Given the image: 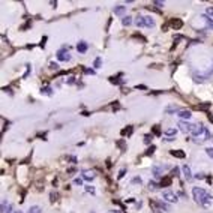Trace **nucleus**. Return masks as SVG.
Returning <instances> with one entry per match:
<instances>
[{
  "instance_id": "obj_1",
  "label": "nucleus",
  "mask_w": 213,
  "mask_h": 213,
  "mask_svg": "<svg viewBox=\"0 0 213 213\" xmlns=\"http://www.w3.org/2000/svg\"><path fill=\"white\" fill-rule=\"evenodd\" d=\"M192 195H194L195 201L203 206V207H209V204L212 203V194H209L207 191H204L203 188H194L192 189Z\"/></svg>"
},
{
  "instance_id": "obj_2",
  "label": "nucleus",
  "mask_w": 213,
  "mask_h": 213,
  "mask_svg": "<svg viewBox=\"0 0 213 213\" xmlns=\"http://www.w3.org/2000/svg\"><path fill=\"white\" fill-rule=\"evenodd\" d=\"M135 24H137V27H149V29H153V27H155V20H153L152 17H141V15H140L135 20Z\"/></svg>"
},
{
  "instance_id": "obj_3",
  "label": "nucleus",
  "mask_w": 213,
  "mask_h": 213,
  "mask_svg": "<svg viewBox=\"0 0 213 213\" xmlns=\"http://www.w3.org/2000/svg\"><path fill=\"white\" fill-rule=\"evenodd\" d=\"M210 138H212L210 131H209V129H206V131H204L200 137H195V138H194V141H195V143H198V144H201V143L207 141V140H210Z\"/></svg>"
},
{
  "instance_id": "obj_4",
  "label": "nucleus",
  "mask_w": 213,
  "mask_h": 213,
  "mask_svg": "<svg viewBox=\"0 0 213 213\" xmlns=\"http://www.w3.org/2000/svg\"><path fill=\"white\" fill-rule=\"evenodd\" d=\"M162 198L165 200V201H168V203H177V195L176 194H173L171 191H165L162 192Z\"/></svg>"
},
{
  "instance_id": "obj_5",
  "label": "nucleus",
  "mask_w": 213,
  "mask_h": 213,
  "mask_svg": "<svg viewBox=\"0 0 213 213\" xmlns=\"http://www.w3.org/2000/svg\"><path fill=\"white\" fill-rule=\"evenodd\" d=\"M179 129H180L183 134H189V132H192V125L185 122V120H180L179 122Z\"/></svg>"
},
{
  "instance_id": "obj_6",
  "label": "nucleus",
  "mask_w": 213,
  "mask_h": 213,
  "mask_svg": "<svg viewBox=\"0 0 213 213\" xmlns=\"http://www.w3.org/2000/svg\"><path fill=\"white\" fill-rule=\"evenodd\" d=\"M57 59L60 62H69L71 60V54L66 50H60V51H57Z\"/></svg>"
},
{
  "instance_id": "obj_7",
  "label": "nucleus",
  "mask_w": 213,
  "mask_h": 213,
  "mask_svg": "<svg viewBox=\"0 0 213 213\" xmlns=\"http://www.w3.org/2000/svg\"><path fill=\"white\" fill-rule=\"evenodd\" d=\"M204 131H206V128L203 125H192V132H191V134L194 137H200Z\"/></svg>"
},
{
  "instance_id": "obj_8",
  "label": "nucleus",
  "mask_w": 213,
  "mask_h": 213,
  "mask_svg": "<svg viewBox=\"0 0 213 213\" xmlns=\"http://www.w3.org/2000/svg\"><path fill=\"white\" fill-rule=\"evenodd\" d=\"M167 168H168L167 165H155L152 171H153V174H155V177L159 179V177L162 176V171H164V170H167Z\"/></svg>"
},
{
  "instance_id": "obj_9",
  "label": "nucleus",
  "mask_w": 213,
  "mask_h": 213,
  "mask_svg": "<svg viewBox=\"0 0 213 213\" xmlns=\"http://www.w3.org/2000/svg\"><path fill=\"white\" fill-rule=\"evenodd\" d=\"M171 27L174 29V30H180L183 27V21L182 20H179V18H174V20H171Z\"/></svg>"
},
{
  "instance_id": "obj_10",
  "label": "nucleus",
  "mask_w": 213,
  "mask_h": 213,
  "mask_svg": "<svg viewBox=\"0 0 213 213\" xmlns=\"http://www.w3.org/2000/svg\"><path fill=\"white\" fill-rule=\"evenodd\" d=\"M87 48H89V44L84 42V41L78 42V45H77V50H78V53H81V54H84V53L87 51Z\"/></svg>"
},
{
  "instance_id": "obj_11",
  "label": "nucleus",
  "mask_w": 213,
  "mask_h": 213,
  "mask_svg": "<svg viewBox=\"0 0 213 213\" xmlns=\"http://www.w3.org/2000/svg\"><path fill=\"white\" fill-rule=\"evenodd\" d=\"M171 156H174V158H179V159H183L186 156V153L183 150H171Z\"/></svg>"
},
{
  "instance_id": "obj_12",
  "label": "nucleus",
  "mask_w": 213,
  "mask_h": 213,
  "mask_svg": "<svg viewBox=\"0 0 213 213\" xmlns=\"http://www.w3.org/2000/svg\"><path fill=\"white\" fill-rule=\"evenodd\" d=\"M182 171H183V174H185V177H186V180H192L191 168L188 167V165H183V168H182Z\"/></svg>"
},
{
  "instance_id": "obj_13",
  "label": "nucleus",
  "mask_w": 213,
  "mask_h": 213,
  "mask_svg": "<svg viewBox=\"0 0 213 213\" xmlns=\"http://www.w3.org/2000/svg\"><path fill=\"white\" fill-rule=\"evenodd\" d=\"M179 117H182V119H186V120H188V119H191V111L189 110H180L179 111V114H177Z\"/></svg>"
},
{
  "instance_id": "obj_14",
  "label": "nucleus",
  "mask_w": 213,
  "mask_h": 213,
  "mask_svg": "<svg viewBox=\"0 0 213 213\" xmlns=\"http://www.w3.org/2000/svg\"><path fill=\"white\" fill-rule=\"evenodd\" d=\"M83 179H86V180H93V179H95V173L93 171H84Z\"/></svg>"
},
{
  "instance_id": "obj_15",
  "label": "nucleus",
  "mask_w": 213,
  "mask_h": 213,
  "mask_svg": "<svg viewBox=\"0 0 213 213\" xmlns=\"http://www.w3.org/2000/svg\"><path fill=\"white\" fill-rule=\"evenodd\" d=\"M125 11H126V6H120V5H119V6H116V8H114V14L116 15H123Z\"/></svg>"
},
{
  "instance_id": "obj_16",
  "label": "nucleus",
  "mask_w": 213,
  "mask_h": 213,
  "mask_svg": "<svg viewBox=\"0 0 213 213\" xmlns=\"http://www.w3.org/2000/svg\"><path fill=\"white\" fill-rule=\"evenodd\" d=\"M11 209H12L11 204H6L5 201L2 203V213H11Z\"/></svg>"
},
{
  "instance_id": "obj_17",
  "label": "nucleus",
  "mask_w": 213,
  "mask_h": 213,
  "mask_svg": "<svg viewBox=\"0 0 213 213\" xmlns=\"http://www.w3.org/2000/svg\"><path fill=\"white\" fill-rule=\"evenodd\" d=\"M159 186H161V185H158L156 182H153V180L149 182V189H150V191H158V189H159Z\"/></svg>"
},
{
  "instance_id": "obj_18",
  "label": "nucleus",
  "mask_w": 213,
  "mask_h": 213,
  "mask_svg": "<svg viewBox=\"0 0 213 213\" xmlns=\"http://www.w3.org/2000/svg\"><path fill=\"white\" fill-rule=\"evenodd\" d=\"M27 213H42V210H41V207H38V206H32L27 210Z\"/></svg>"
},
{
  "instance_id": "obj_19",
  "label": "nucleus",
  "mask_w": 213,
  "mask_h": 213,
  "mask_svg": "<svg viewBox=\"0 0 213 213\" xmlns=\"http://www.w3.org/2000/svg\"><path fill=\"white\" fill-rule=\"evenodd\" d=\"M171 185V177H162L161 186H170Z\"/></svg>"
},
{
  "instance_id": "obj_20",
  "label": "nucleus",
  "mask_w": 213,
  "mask_h": 213,
  "mask_svg": "<svg viewBox=\"0 0 213 213\" xmlns=\"http://www.w3.org/2000/svg\"><path fill=\"white\" fill-rule=\"evenodd\" d=\"M120 77H122V75H117V77H111V78H110V81H111L113 84H120V83H122Z\"/></svg>"
},
{
  "instance_id": "obj_21",
  "label": "nucleus",
  "mask_w": 213,
  "mask_h": 213,
  "mask_svg": "<svg viewBox=\"0 0 213 213\" xmlns=\"http://www.w3.org/2000/svg\"><path fill=\"white\" fill-rule=\"evenodd\" d=\"M131 23H132V18L131 17H123V20H122V24L123 26H131Z\"/></svg>"
},
{
  "instance_id": "obj_22",
  "label": "nucleus",
  "mask_w": 213,
  "mask_h": 213,
  "mask_svg": "<svg viewBox=\"0 0 213 213\" xmlns=\"http://www.w3.org/2000/svg\"><path fill=\"white\" fill-rule=\"evenodd\" d=\"M203 18H204V21L207 23V26H209V27L213 30V20H212V18H209V17H206V15H203Z\"/></svg>"
},
{
  "instance_id": "obj_23",
  "label": "nucleus",
  "mask_w": 213,
  "mask_h": 213,
  "mask_svg": "<svg viewBox=\"0 0 213 213\" xmlns=\"http://www.w3.org/2000/svg\"><path fill=\"white\" fill-rule=\"evenodd\" d=\"M165 134H167V137H176V129L170 128V129L165 131Z\"/></svg>"
},
{
  "instance_id": "obj_24",
  "label": "nucleus",
  "mask_w": 213,
  "mask_h": 213,
  "mask_svg": "<svg viewBox=\"0 0 213 213\" xmlns=\"http://www.w3.org/2000/svg\"><path fill=\"white\" fill-rule=\"evenodd\" d=\"M132 131H134V128H132V126H128V129H123L122 134H123V135H125V134H126V135H131Z\"/></svg>"
},
{
  "instance_id": "obj_25",
  "label": "nucleus",
  "mask_w": 213,
  "mask_h": 213,
  "mask_svg": "<svg viewBox=\"0 0 213 213\" xmlns=\"http://www.w3.org/2000/svg\"><path fill=\"white\" fill-rule=\"evenodd\" d=\"M210 105H212L210 102H206V104H201V105H197V108L198 110H206V108H209Z\"/></svg>"
},
{
  "instance_id": "obj_26",
  "label": "nucleus",
  "mask_w": 213,
  "mask_h": 213,
  "mask_svg": "<svg viewBox=\"0 0 213 213\" xmlns=\"http://www.w3.org/2000/svg\"><path fill=\"white\" fill-rule=\"evenodd\" d=\"M101 65H102V59L98 57L96 60H95V63H93V66H95V68H101Z\"/></svg>"
},
{
  "instance_id": "obj_27",
  "label": "nucleus",
  "mask_w": 213,
  "mask_h": 213,
  "mask_svg": "<svg viewBox=\"0 0 213 213\" xmlns=\"http://www.w3.org/2000/svg\"><path fill=\"white\" fill-rule=\"evenodd\" d=\"M50 197H51V201H53V203H54V201H57V200H59V194H57V192H54V191L51 192V195H50Z\"/></svg>"
},
{
  "instance_id": "obj_28",
  "label": "nucleus",
  "mask_w": 213,
  "mask_h": 213,
  "mask_svg": "<svg viewBox=\"0 0 213 213\" xmlns=\"http://www.w3.org/2000/svg\"><path fill=\"white\" fill-rule=\"evenodd\" d=\"M41 93H44V95H51V87H42Z\"/></svg>"
},
{
  "instance_id": "obj_29",
  "label": "nucleus",
  "mask_w": 213,
  "mask_h": 213,
  "mask_svg": "<svg viewBox=\"0 0 213 213\" xmlns=\"http://www.w3.org/2000/svg\"><path fill=\"white\" fill-rule=\"evenodd\" d=\"M152 140H153V135H152V134H147V135L144 137V143H146V144H149Z\"/></svg>"
},
{
  "instance_id": "obj_30",
  "label": "nucleus",
  "mask_w": 213,
  "mask_h": 213,
  "mask_svg": "<svg viewBox=\"0 0 213 213\" xmlns=\"http://www.w3.org/2000/svg\"><path fill=\"white\" fill-rule=\"evenodd\" d=\"M117 146L120 147L122 150H126V143L123 141V140H120V141H117Z\"/></svg>"
},
{
  "instance_id": "obj_31",
  "label": "nucleus",
  "mask_w": 213,
  "mask_h": 213,
  "mask_svg": "<svg viewBox=\"0 0 213 213\" xmlns=\"http://www.w3.org/2000/svg\"><path fill=\"white\" fill-rule=\"evenodd\" d=\"M153 134H155V135H161V129H159V126H153Z\"/></svg>"
},
{
  "instance_id": "obj_32",
  "label": "nucleus",
  "mask_w": 213,
  "mask_h": 213,
  "mask_svg": "<svg viewBox=\"0 0 213 213\" xmlns=\"http://www.w3.org/2000/svg\"><path fill=\"white\" fill-rule=\"evenodd\" d=\"M156 150V147H155V146H152V147L147 150V152H146V155H147V156H150V155H153V152H155Z\"/></svg>"
},
{
  "instance_id": "obj_33",
  "label": "nucleus",
  "mask_w": 213,
  "mask_h": 213,
  "mask_svg": "<svg viewBox=\"0 0 213 213\" xmlns=\"http://www.w3.org/2000/svg\"><path fill=\"white\" fill-rule=\"evenodd\" d=\"M206 153H207V156L213 158V147H207L206 149Z\"/></svg>"
},
{
  "instance_id": "obj_34",
  "label": "nucleus",
  "mask_w": 213,
  "mask_h": 213,
  "mask_svg": "<svg viewBox=\"0 0 213 213\" xmlns=\"http://www.w3.org/2000/svg\"><path fill=\"white\" fill-rule=\"evenodd\" d=\"M212 74H213V62L210 63V68L206 71V75H212Z\"/></svg>"
},
{
  "instance_id": "obj_35",
  "label": "nucleus",
  "mask_w": 213,
  "mask_h": 213,
  "mask_svg": "<svg viewBox=\"0 0 213 213\" xmlns=\"http://www.w3.org/2000/svg\"><path fill=\"white\" fill-rule=\"evenodd\" d=\"M141 177H134V179H132V183H138V185H141Z\"/></svg>"
},
{
  "instance_id": "obj_36",
  "label": "nucleus",
  "mask_w": 213,
  "mask_h": 213,
  "mask_svg": "<svg viewBox=\"0 0 213 213\" xmlns=\"http://www.w3.org/2000/svg\"><path fill=\"white\" fill-rule=\"evenodd\" d=\"M74 183H75V185H78V186H80V185H83V179H80V177H77L75 180H74Z\"/></svg>"
},
{
  "instance_id": "obj_37",
  "label": "nucleus",
  "mask_w": 213,
  "mask_h": 213,
  "mask_svg": "<svg viewBox=\"0 0 213 213\" xmlns=\"http://www.w3.org/2000/svg\"><path fill=\"white\" fill-rule=\"evenodd\" d=\"M50 68H51V69H54V71H57V69H59V65H57V63H54V62H53V63L50 65Z\"/></svg>"
},
{
  "instance_id": "obj_38",
  "label": "nucleus",
  "mask_w": 213,
  "mask_h": 213,
  "mask_svg": "<svg viewBox=\"0 0 213 213\" xmlns=\"http://www.w3.org/2000/svg\"><path fill=\"white\" fill-rule=\"evenodd\" d=\"M66 83H68V84H74V83H75V77H69Z\"/></svg>"
},
{
  "instance_id": "obj_39",
  "label": "nucleus",
  "mask_w": 213,
  "mask_h": 213,
  "mask_svg": "<svg viewBox=\"0 0 213 213\" xmlns=\"http://www.w3.org/2000/svg\"><path fill=\"white\" fill-rule=\"evenodd\" d=\"M171 176L177 177V176H179V168H174V170H173V171H171Z\"/></svg>"
},
{
  "instance_id": "obj_40",
  "label": "nucleus",
  "mask_w": 213,
  "mask_h": 213,
  "mask_svg": "<svg viewBox=\"0 0 213 213\" xmlns=\"http://www.w3.org/2000/svg\"><path fill=\"white\" fill-rule=\"evenodd\" d=\"M206 12H207V15L213 17V8H207V9H206Z\"/></svg>"
},
{
  "instance_id": "obj_41",
  "label": "nucleus",
  "mask_w": 213,
  "mask_h": 213,
  "mask_svg": "<svg viewBox=\"0 0 213 213\" xmlns=\"http://www.w3.org/2000/svg\"><path fill=\"white\" fill-rule=\"evenodd\" d=\"M86 191L92 192V194H95V188H92V186H86Z\"/></svg>"
},
{
  "instance_id": "obj_42",
  "label": "nucleus",
  "mask_w": 213,
  "mask_h": 213,
  "mask_svg": "<svg viewBox=\"0 0 213 213\" xmlns=\"http://www.w3.org/2000/svg\"><path fill=\"white\" fill-rule=\"evenodd\" d=\"M125 173H126V170H125V168H122V170H120V173H119V179H122V177L125 176Z\"/></svg>"
},
{
  "instance_id": "obj_43",
  "label": "nucleus",
  "mask_w": 213,
  "mask_h": 213,
  "mask_svg": "<svg viewBox=\"0 0 213 213\" xmlns=\"http://www.w3.org/2000/svg\"><path fill=\"white\" fill-rule=\"evenodd\" d=\"M153 3H155L158 8H162V6H164V2H153Z\"/></svg>"
},
{
  "instance_id": "obj_44",
  "label": "nucleus",
  "mask_w": 213,
  "mask_h": 213,
  "mask_svg": "<svg viewBox=\"0 0 213 213\" xmlns=\"http://www.w3.org/2000/svg\"><path fill=\"white\" fill-rule=\"evenodd\" d=\"M84 71H86V74H92V75L95 74V71H93V69H84Z\"/></svg>"
},
{
  "instance_id": "obj_45",
  "label": "nucleus",
  "mask_w": 213,
  "mask_h": 213,
  "mask_svg": "<svg viewBox=\"0 0 213 213\" xmlns=\"http://www.w3.org/2000/svg\"><path fill=\"white\" fill-rule=\"evenodd\" d=\"M197 179H204V174H203V173H200V174H197Z\"/></svg>"
},
{
  "instance_id": "obj_46",
  "label": "nucleus",
  "mask_w": 213,
  "mask_h": 213,
  "mask_svg": "<svg viewBox=\"0 0 213 213\" xmlns=\"http://www.w3.org/2000/svg\"><path fill=\"white\" fill-rule=\"evenodd\" d=\"M209 120H210V122H213V116H212V114H209Z\"/></svg>"
},
{
  "instance_id": "obj_47",
  "label": "nucleus",
  "mask_w": 213,
  "mask_h": 213,
  "mask_svg": "<svg viewBox=\"0 0 213 213\" xmlns=\"http://www.w3.org/2000/svg\"><path fill=\"white\" fill-rule=\"evenodd\" d=\"M14 213H23V212H21V210H15Z\"/></svg>"
},
{
  "instance_id": "obj_48",
  "label": "nucleus",
  "mask_w": 213,
  "mask_h": 213,
  "mask_svg": "<svg viewBox=\"0 0 213 213\" xmlns=\"http://www.w3.org/2000/svg\"><path fill=\"white\" fill-rule=\"evenodd\" d=\"M110 213H119V212H116V210H111Z\"/></svg>"
},
{
  "instance_id": "obj_49",
  "label": "nucleus",
  "mask_w": 213,
  "mask_h": 213,
  "mask_svg": "<svg viewBox=\"0 0 213 213\" xmlns=\"http://www.w3.org/2000/svg\"><path fill=\"white\" fill-rule=\"evenodd\" d=\"M92 213H95V212H92Z\"/></svg>"
}]
</instances>
